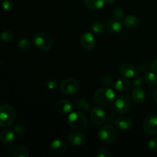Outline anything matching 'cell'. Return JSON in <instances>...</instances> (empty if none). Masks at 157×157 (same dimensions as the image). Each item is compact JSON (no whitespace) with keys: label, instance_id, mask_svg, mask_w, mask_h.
<instances>
[{"label":"cell","instance_id":"cell-1","mask_svg":"<svg viewBox=\"0 0 157 157\" xmlns=\"http://www.w3.org/2000/svg\"><path fill=\"white\" fill-rule=\"evenodd\" d=\"M67 124L76 130H83L87 128L88 120L87 117L80 110L72 111L67 116Z\"/></svg>","mask_w":157,"mask_h":157},{"label":"cell","instance_id":"cell-2","mask_svg":"<svg viewBox=\"0 0 157 157\" xmlns=\"http://www.w3.org/2000/svg\"><path fill=\"white\" fill-rule=\"evenodd\" d=\"M100 141L104 144H112L117 137L116 128L110 124H105L99 129L98 133Z\"/></svg>","mask_w":157,"mask_h":157},{"label":"cell","instance_id":"cell-3","mask_svg":"<svg viewBox=\"0 0 157 157\" xmlns=\"http://www.w3.org/2000/svg\"><path fill=\"white\" fill-rule=\"evenodd\" d=\"M115 98L113 90L109 87H103L97 90L94 94V100L97 104L101 106H107L111 104Z\"/></svg>","mask_w":157,"mask_h":157},{"label":"cell","instance_id":"cell-4","mask_svg":"<svg viewBox=\"0 0 157 157\" xmlns=\"http://www.w3.org/2000/svg\"><path fill=\"white\" fill-rule=\"evenodd\" d=\"M15 119V111L10 104L0 106V127H8L12 125Z\"/></svg>","mask_w":157,"mask_h":157},{"label":"cell","instance_id":"cell-5","mask_svg":"<svg viewBox=\"0 0 157 157\" xmlns=\"http://www.w3.org/2000/svg\"><path fill=\"white\" fill-rule=\"evenodd\" d=\"M33 42L38 48L44 51L50 50L53 45L52 39L45 33L38 32L33 37Z\"/></svg>","mask_w":157,"mask_h":157},{"label":"cell","instance_id":"cell-6","mask_svg":"<svg viewBox=\"0 0 157 157\" xmlns=\"http://www.w3.org/2000/svg\"><path fill=\"white\" fill-rule=\"evenodd\" d=\"M60 90L64 94H75L80 90V84L74 78H67L61 83Z\"/></svg>","mask_w":157,"mask_h":157},{"label":"cell","instance_id":"cell-7","mask_svg":"<svg viewBox=\"0 0 157 157\" xmlns=\"http://www.w3.org/2000/svg\"><path fill=\"white\" fill-rule=\"evenodd\" d=\"M144 131L150 135L157 134V114L152 113L144 119L143 124Z\"/></svg>","mask_w":157,"mask_h":157},{"label":"cell","instance_id":"cell-8","mask_svg":"<svg viewBox=\"0 0 157 157\" xmlns=\"http://www.w3.org/2000/svg\"><path fill=\"white\" fill-rule=\"evenodd\" d=\"M113 108L117 113L126 114L130 110V103L126 97L119 96L115 99Z\"/></svg>","mask_w":157,"mask_h":157},{"label":"cell","instance_id":"cell-9","mask_svg":"<svg viewBox=\"0 0 157 157\" xmlns=\"http://www.w3.org/2000/svg\"><path fill=\"white\" fill-rule=\"evenodd\" d=\"M90 119L95 125H102L107 120L105 111L101 107L94 106L90 110Z\"/></svg>","mask_w":157,"mask_h":157},{"label":"cell","instance_id":"cell-10","mask_svg":"<svg viewBox=\"0 0 157 157\" xmlns=\"http://www.w3.org/2000/svg\"><path fill=\"white\" fill-rule=\"evenodd\" d=\"M80 43L82 48L85 50H91L94 48L96 44L95 37L91 32H84L81 35L80 38Z\"/></svg>","mask_w":157,"mask_h":157},{"label":"cell","instance_id":"cell-11","mask_svg":"<svg viewBox=\"0 0 157 157\" xmlns=\"http://www.w3.org/2000/svg\"><path fill=\"white\" fill-rule=\"evenodd\" d=\"M67 140L69 144L75 147H81L83 146L86 142V136L83 133L78 131L71 132L67 136Z\"/></svg>","mask_w":157,"mask_h":157},{"label":"cell","instance_id":"cell-12","mask_svg":"<svg viewBox=\"0 0 157 157\" xmlns=\"http://www.w3.org/2000/svg\"><path fill=\"white\" fill-rule=\"evenodd\" d=\"M67 150V144L61 140H55L50 145V151L53 154L61 155L65 153Z\"/></svg>","mask_w":157,"mask_h":157},{"label":"cell","instance_id":"cell-13","mask_svg":"<svg viewBox=\"0 0 157 157\" xmlns=\"http://www.w3.org/2000/svg\"><path fill=\"white\" fill-rule=\"evenodd\" d=\"M55 108L58 113L61 114H67L72 110V104L70 101L66 99H61L57 101L55 104Z\"/></svg>","mask_w":157,"mask_h":157},{"label":"cell","instance_id":"cell-14","mask_svg":"<svg viewBox=\"0 0 157 157\" xmlns=\"http://www.w3.org/2000/svg\"><path fill=\"white\" fill-rule=\"evenodd\" d=\"M115 126L117 128L122 131H127L131 129L133 126V121L130 117L126 116L120 117L115 121Z\"/></svg>","mask_w":157,"mask_h":157},{"label":"cell","instance_id":"cell-15","mask_svg":"<svg viewBox=\"0 0 157 157\" xmlns=\"http://www.w3.org/2000/svg\"><path fill=\"white\" fill-rule=\"evenodd\" d=\"M120 73L127 78H131L135 75L136 68L130 63H124L120 66Z\"/></svg>","mask_w":157,"mask_h":157},{"label":"cell","instance_id":"cell-16","mask_svg":"<svg viewBox=\"0 0 157 157\" xmlns=\"http://www.w3.org/2000/svg\"><path fill=\"white\" fill-rule=\"evenodd\" d=\"M15 139V134L12 130L6 129L0 133V141L5 145L12 144Z\"/></svg>","mask_w":157,"mask_h":157},{"label":"cell","instance_id":"cell-17","mask_svg":"<svg viewBox=\"0 0 157 157\" xmlns=\"http://www.w3.org/2000/svg\"><path fill=\"white\" fill-rule=\"evenodd\" d=\"M132 100L136 104H142L146 99V92L144 88L140 87H136L132 91Z\"/></svg>","mask_w":157,"mask_h":157},{"label":"cell","instance_id":"cell-18","mask_svg":"<svg viewBox=\"0 0 157 157\" xmlns=\"http://www.w3.org/2000/svg\"><path fill=\"white\" fill-rule=\"evenodd\" d=\"M107 29L112 33H117L123 30V24L120 20L113 18L107 21Z\"/></svg>","mask_w":157,"mask_h":157},{"label":"cell","instance_id":"cell-19","mask_svg":"<svg viewBox=\"0 0 157 157\" xmlns=\"http://www.w3.org/2000/svg\"><path fill=\"white\" fill-rule=\"evenodd\" d=\"M113 87L117 91H125L130 87V81L127 78H120L113 84Z\"/></svg>","mask_w":157,"mask_h":157},{"label":"cell","instance_id":"cell-20","mask_svg":"<svg viewBox=\"0 0 157 157\" xmlns=\"http://www.w3.org/2000/svg\"><path fill=\"white\" fill-rule=\"evenodd\" d=\"M139 18L133 15H129L126 16L124 19V24L126 27L130 29H134L139 25Z\"/></svg>","mask_w":157,"mask_h":157},{"label":"cell","instance_id":"cell-21","mask_svg":"<svg viewBox=\"0 0 157 157\" xmlns=\"http://www.w3.org/2000/svg\"><path fill=\"white\" fill-rule=\"evenodd\" d=\"M104 0H84V4L88 9L92 10H98L104 6Z\"/></svg>","mask_w":157,"mask_h":157},{"label":"cell","instance_id":"cell-22","mask_svg":"<svg viewBox=\"0 0 157 157\" xmlns=\"http://www.w3.org/2000/svg\"><path fill=\"white\" fill-rule=\"evenodd\" d=\"M75 108L80 111H87L90 109V105L89 101L85 98H79L75 104Z\"/></svg>","mask_w":157,"mask_h":157},{"label":"cell","instance_id":"cell-23","mask_svg":"<svg viewBox=\"0 0 157 157\" xmlns=\"http://www.w3.org/2000/svg\"><path fill=\"white\" fill-rule=\"evenodd\" d=\"M12 156L14 157H28L29 156V150L25 145L17 146L13 150Z\"/></svg>","mask_w":157,"mask_h":157},{"label":"cell","instance_id":"cell-24","mask_svg":"<svg viewBox=\"0 0 157 157\" xmlns=\"http://www.w3.org/2000/svg\"><path fill=\"white\" fill-rule=\"evenodd\" d=\"M144 79L148 85L155 86L157 84V77L155 75L154 72L147 71L144 74Z\"/></svg>","mask_w":157,"mask_h":157},{"label":"cell","instance_id":"cell-25","mask_svg":"<svg viewBox=\"0 0 157 157\" xmlns=\"http://www.w3.org/2000/svg\"><path fill=\"white\" fill-rule=\"evenodd\" d=\"M90 29L94 33L97 34V35H101L105 32L106 28L104 23H102L101 21H96L91 25Z\"/></svg>","mask_w":157,"mask_h":157},{"label":"cell","instance_id":"cell-26","mask_svg":"<svg viewBox=\"0 0 157 157\" xmlns=\"http://www.w3.org/2000/svg\"><path fill=\"white\" fill-rule=\"evenodd\" d=\"M18 48L21 49V51H28L31 48V42L28 38H21L18 42Z\"/></svg>","mask_w":157,"mask_h":157},{"label":"cell","instance_id":"cell-27","mask_svg":"<svg viewBox=\"0 0 157 157\" xmlns=\"http://www.w3.org/2000/svg\"><path fill=\"white\" fill-rule=\"evenodd\" d=\"M96 156L98 157H110L111 153L105 147H99L96 150Z\"/></svg>","mask_w":157,"mask_h":157},{"label":"cell","instance_id":"cell-28","mask_svg":"<svg viewBox=\"0 0 157 157\" xmlns=\"http://www.w3.org/2000/svg\"><path fill=\"white\" fill-rule=\"evenodd\" d=\"M112 15H113V18L121 21V20L124 18V12L122 9H121V8L119 7H117V8H114L113 10L112 11Z\"/></svg>","mask_w":157,"mask_h":157},{"label":"cell","instance_id":"cell-29","mask_svg":"<svg viewBox=\"0 0 157 157\" xmlns=\"http://www.w3.org/2000/svg\"><path fill=\"white\" fill-rule=\"evenodd\" d=\"M13 38V33L11 30H5L1 33V38L5 42H9Z\"/></svg>","mask_w":157,"mask_h":157},{"label":"cell","instance_id":"cell-30","mask_svg":"<svg viewBox=\"0 0 157 157\" xmlns=\"http://www.w3.org/2000/svg\"><path fill=\"white\" fill-rule=\"evenodd\" d=\"M147 147L150 152H157V138L154 137L150 139L147 144Z\"/></svg>","mask_w":157,"mask_h":157},{"label":"cell","instance_id":"cell-31","mask_svg":"<svg viewBox=\"0 0 157 157\" xmlns=\"http://www.w3.org/2000/svg\"><path fill=\"white\" fill-rule=\"evenodd\" d=\"M113 80L110 75H105L102 79V84L104 87H109L111 85H113Z\"/></svg>","mask_w":157,"mask_h":157},{"label":"cell","instance_id":"cell-32","mask_svg":"<svg viewBox=\"0 0 157 157\" xmlns=\"http://www.w3.org/2000/svg\"><path fill=\"white\" fill-rule=\"evenodd\" d=\"M2 7L5 11L9 12L13 9V2L12 0H3L2 3Z\"/></svg>","mask_w":157,"mask_h":157},{"label":"cell","instance_id":"cell-33","mask_svg":"<svg viewBox=\"0 0 157 157\" xmlns=\"http://www.w3.org/2000/svg\"><path fill=\"white\" fill-rule=\"evenodd\" d=\"M58 85V82L55 79H48L45 81V87L48 90H54Z\"/></svg>","mask_w":157,"mask_h":157},{"label":"cell","instance_id":"cell-34","mask_svg":"<svg viewBox=\"0 0 157 157\" xmlns=\"http://www.w3.org/2000/svg\"><path fill=\"white\" fill-rule=\"evenodd\" d=\"M14 130H15V133H17V134L22 135L25 133L26 129H25V127L23 124H18L17 125L15 126V127H14Z\"/></svg>","mask_w":157,"mask_h":157},{"label":"cell","instance_id":"cell-35","mask_svg":"<svg viewBox=\"0 0 157 157\" xmlns=\"http://www.w3.org/2000/svg\"><path fill=\"white\" fill-rule=\"evenodd\" d=\"M143 83H144V80H143V78L140 75H137L136 77H135L134 79H133V84L136 87H140L143 84Z\"/></svg>","mask_w":157,"mask_h":157},{"label":"cell","instance_id":"cell-36","mask_svg":"<svg viewBox=\"0 0 157 157\" xmlns=\"http://www.w3.org/2000/svg\"><path fill=\"white\" fill-rule=\"evenodd\" d=\"M151 69L154 73H157V58L153 60L151 64Z\"/></svg>","mask_w":157,"mask_h":157},{"label":"cell","instance_id":"cell-37","mask_svg":"<svg viewBox=\"0 0 157 157\" xmlns=\"http://www.w3.org/2000/svg\"><path fill=\"white\" fill-rule=\"evenodd\" d=\"M153 100H154L155 102H156L157 104V89H156V90H155V91L153 92Z\"/></svg>","mask_w":157,"mask_h":157},{"label":"cell","instance_id":"cell-38","mask_svg":"<svg viewBox=\"0 0 157 157\" xmlns=\"http://www.w3.org/2000/svg\"><path fill=\"white\" fill-rule=\"evenodd\" d=\"M104 1H105V2L107 3V4L111 5V4H113V3L116 2V0H104Z\"/></svg>","mask_w":157,"mask_h":157},{"label":"cell","instance_id":"cell-39","mask_svg":"<svg viewBox=\"0 0 157 157\" xmlns=\"http://www.w3.org/2000/svg\"><path fill=\"white\" fill-rule=\"evenodd\" d=\"M0 64H1V60H0Z\"/></svg>","mask_w":157,"mask_h":157},{"label":"cell","instance_id":"cell-40","mask_svg":"<svg viewBox=\"0 0 157 157\" xmlns=\"http://www.w3.org/2000/svg\"><path fill=\"white\" fill-rule=\"evenodd\" d=\"M0 44H1V42H0Z\"/></svg>","mask_w":157,"mask_h":157}]
</instances>
